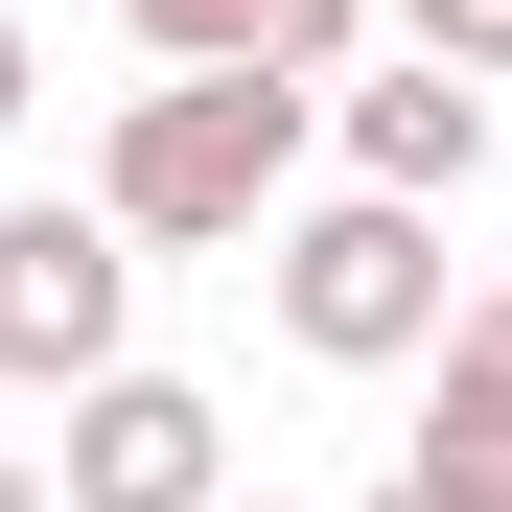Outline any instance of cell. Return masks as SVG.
Returning a JSON list of instances; mask_svg holds the SVG:
<instances>
[{
	"label": "cell",
	"instance_id": "8",
	"mask_svg": "<svg viewBox=\"0 0 512 512\" xmlns=\"http://www.w3.org/2000/svg\"><path fill=\"white\" fill-rule=\"evenodd\" d=\"M396 24H419V70H466V94L512 70V0H396Z\"/></svg>",
	"mask_w": 512,
	"mask_h": 512
},
{
	"label": "cell",
	"instance_id": "7",
	"mask_svg": "<svg viewBox=\"0 0 512 512\" xmlns=\"http://www.w3.org/2000/svg\"><path fill=\"white\" fill-rule=\"evenodd\" d=\"M396 466H419V489H466V512H512V280L443 326V419H419Z\"/></svg>",
	"mask_w": 512,
	"mask_h": 512
},
{
	"label": "cell",
	"instance_id": "5",
	"mask_svg": "<svg viewBox=\"0 0 512 512\" xmlns=\"http://www.w3.org/2000/svg\"><path fill=\"white\" fill-rule=\"evenodd\" d=\"M326 117H350V187L373 210H466V163H489V94H466V70H350Z\"/></svg>",
	"mask_w": 512,
	"mask_h": 512
},
{
	"label": "cell",
	"instance_id": "1",
	"mask_svg": "<svg viewBox=\"0 0 512 512\" xmlns=\"http://www.w3.org/2000/svg\"><path fill=\"white\" fill-rule=\"evenodd\" d=\"M280 187H303V94H280V70H140L117 140H94V210H117L140 256L280 233Z\"/></svg>",
	"mask_w": 512,
	"mask_h": 512
},
{
	"label": "cell",
	"instance_id": "3",
	"mask_svg": "<svg viewBox=\"0 0 512 512\" xmlns=\"http://www.w3.org/2000/svg\"><path fill=\"white\" fill-rule=\"evenodd\" d=\"M117 326H140V233H117L94 187H24V210H0V396H94V373H140Z\"/></svg>",
	"mask_w": 512,
	"mask_h": 512
},
{
	"label": "cell",
	"instance_id": "12",
	"mask_svg": "<svg viewBox=\"0 0 512 512\" xmlns=\"http://www.w3.org/2000/svg\"><path fill=\"white\" fill-rule=\"evenodd\" d=\"M233 512H280V489H233Z\"/></svg>",
	"mask_w": 512,
	"mask_h": 512
},
{
	"label": "cell",
	"instance_id": "6",
	"mask_svg": "<svg viewBox=\"0 0 512 512\" xmlns=\"http://www.w3.org/2000/svg\"><path fill=\"white\" fill-rule=\"evenodd\" d=\"M117 24H140L163 70H280V94H326L373 0H117Z\"/></svg>",
	"mask_w": 512,
	"mask_h": 512
},
{
	"label": "cell",
	"instance_id": "11",
	"mask_svg": "<svg viewBox=\"0 0 512 512\" xmlns=\"http://www.w3.org/2000/svg\"><path fill=\"white\" fill-rule=\"evenodd\" d=\"M373 512H466V489H419V466H396V489H373Z\"/></svg>",
	"mask_w": 512,
	"mask_h": 512
},
{
	"label": "cell",
	"instance_id": "9",
	"mask_svg": "<svg viewBox=\"0 0 512 512\" xmlns=\"http://www.w3.org/2000/svg\"><path fill=\"white\" fill-rule=\"evenodd\" d=\"M24 70H47V47H24V24H0V140H24Z\"/></svg>",
	"mask_w": 512,
	"mask_h": 512
},
{
	"label": "cell",
	"instance_id": "2",
	"mask_svg": "<svg viewBox=\"0 0 512 512\" xmlns=\"http://www.w3.org/2000/svg\"><path fill=\"white\" fill-rule=\"evenodd\" d=\"M256 280H280V326L326 373H396V350H443V210H373V187H326V210H280L256 233Z\"/></svg>",
	"mask_w": 512,
	"mask_h": 512
},
{
	"label": "cell",
	"instance_id": "10",
	"mask_svg": "<svg viewBox=\"0 0 512 512\" xmlns=\"http://www.w3.org/2000/svg\"><path fill=\"white\" fill-rule=\"evenodd\" d=\"M0 512H47V466H24V443H0Z\"/></svg>",
	"mask_w": 512,
	"mask_h": 512
},
{
	"label": "cell",
	"instance_id": "4",
	"mask_svg": "<svg viewBox=\"0 0 512 512\" xmlns=\"http://www.w3.org/2000/svg\"><path fill=\"white\" fill-rule=\"evenodd\" d=\"M47 512H233V419L187 373H94L47 443Z\"/></svg>",
	"mask_w": 512,
	"mask_h": 512
}]
</instances>
